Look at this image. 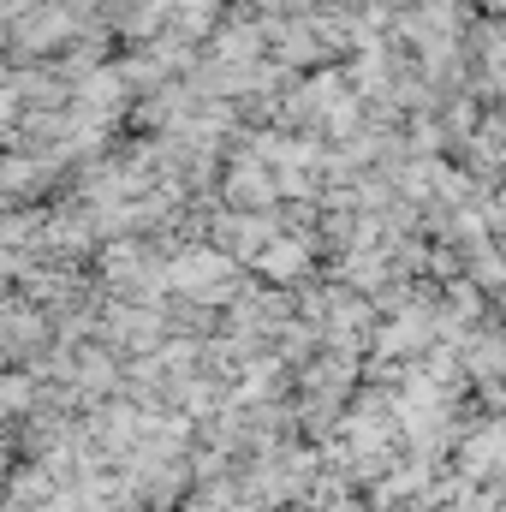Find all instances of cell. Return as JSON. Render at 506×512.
I'll return each mask as SVG.
<instances>
[{"mask_svg": "<svg viewBox=\"0 0 506 512\" xmlns=\"http://www.w3.org/2000/svg\"><path fill=\"white\" fill-rule=\"evenodd\" d=\"M0 310H12V280L0 274Z\"/></svg>", "mask_w": 506, "mask_h": 512, "instance_id": "1", "label": "cell"}]
</instances>
